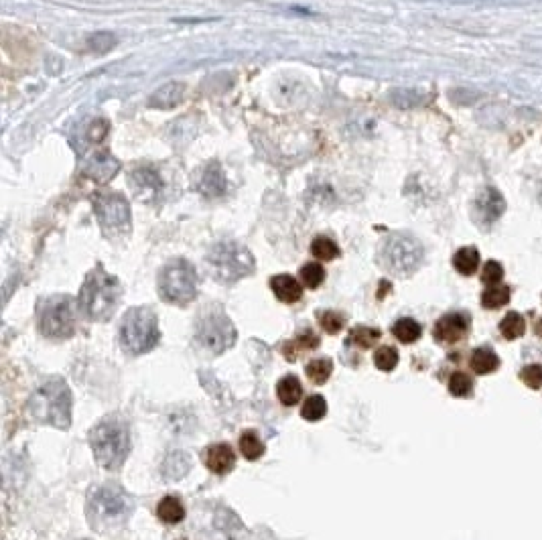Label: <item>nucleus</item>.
<instances>
[{
	"mask_svg": "<svg viewBox=\"0 0 542 540\" xmlns=\"http://www.w3.org/2000/svg\"><path fill=\"white\" fill-rule=\"evenodd\" d=\"M120 301L118 278L108 274L102 267L94 269L83 280L80 291V307L87 319L108 321Z\"/></svg>",
	"mask_w": 542,
	"mask_h": 540,
	"instance_id": "nucleus-1",
	"label": "nucleus"
},
{
	"mask_svg": "<svg viewBox=\"0 0 542 540\" xmlns=\"http://www.w3.org/2000/svg\"><path fill=\"white\" fill-rule=\"evenodd\" d=\"M90 443L96 461L106 469H118L130 453V431L128 425L116 416H108L98 423L90 432Z\"/></svg>",
	"mask_w": 542,
	"mask_h": 540,
	"instance_id": "nucleus-2",
	"label": "nucleus"
},
{
	"mask_svg": "<svg viewBox=\"0 0 542 540\" xmlns=\"http://www.w3.org/2000/svg\"><path fill=\"white\" fill-rule=\"evenodd\" d=\"M31 414L57 429H69L71 425V392L61 378H51L37 388L31 403Z\"/></svg>",
	"mask_w": 542,
	"mask_h": 540,
	"instance_id": "nucleus-3",
	"label": "nucleus"
},
{
	"mask_svg": "<svg viewBox=\"0 0 542 540\" xmlns=\"http://www.w3.org/2000/svg\"><path fill=\"white\" fill-rule=\"evenodd\" d=\"M133 514V500L118 486L94 487L87 496V516L98 528L122 526Z\"/></svg>",
	"mask_w": 542,
	"mask_h": 540,
	"instance_id": "nucleus-4",
	"label": "nucleus"
},
{
	"mask_svg": "<svg viewBox=\"0 0 542 540\" xmlns=\"http://www.w3.org/2000/svg\"><path fill=\"white\" fill-rule=\"evenodd\" d=\"M208 267L214 278L228 285L254 272V256L238 242H217L208 254Z\"/></svg>",
	"mask_w": 542,
	"mask_h": 540,
	"instance_id": "nucleus-5",
	"label": "nucleus"
},
{
	"mask_svg": "<svg viewBox=\"0 0 542 540\" xmlns=\"http://www.w3.org/2000/svg\"><path fill=\"white\" fill-rule=\"evenodd\" d=\"M161 339L159 321L157 315L146 307H135L130 309L120 325V341L124 350L140 355L151 351Z\"/></svg>",
	"mask_w": 542,
	"mask_h": 540,
	"instance_id": "nucleus-6",
	"label": "nucleus"
},
{
	"mask_svg": "<svg viewBox=\"0 0 542 540\" xmlns=\"http://www.w3.org/2000/svg\"><path fill=\"white\" fill-rule=\"evenodd\" d=\"M94 212L102 226V232L110 240H118L128 236L133 217H130V205L128 199L122 193L116 191H104L94 197Z\"/></svg>",
	"mask_w": 542,
	"mask_h": 540,
	"instance_id": "nucleus-7",
	"label": "nucleus"
},
{
	"mask_svg": "<svg viewBox=\"0 0 542 540\" xmlns=\"http://www.w3.org/2000/svg\"><path fill=\"white\" fill-rule=\"evenodd\" d=\"M159 293L167 303L187 305L197 297V272L187 260H171L159 274Z\"/></svg>",
	"mask_w": 542,
	"mask_h": 540,
	"instance_id": "nucleus-8",
	"label": "nucleus"
},
{
	"mask_svg": "<svg viewBox=\"0 0 542 540\" xmlns=\"http://www.w3.org/2000/svg\"><path fill=\"white\" fill-rule=\"evenodd\" d=\"M423 256H425L423 244L408 234L390 236L382 250V260H384L386 269L400 276H408L418 269L423 262Z\"/></svg>",
	"mask_w": 542,
	"mask_h": 540,
	"instance_id": "nucleus-9",
	"label": "nucleus"
},
{
	"mask_svg": "<svg viewBox=\"0 0 542 540\" xmlns=\"http://www.w3.org/2000/svg\"><path fill=\"white\" fill-rule=\"evenodd\" d=\"M76 305L74 301L63 295L47 298L39 313V327L47 337L63 339L76 331Z\"/></svg>",
	"mask_w": 542,
	"mask_h": 540,
	"instance_id": "nucleus-10",
	"label": "nucleus"
},
{
	"mask_svg": "<svg viewBox=\"0 0 542 540\" xmlns=\"http://www.w3.org/2000/svg\"><path fill=\"white\" fill-rule=\"evenodd\" d=\"M197 341L201 348H205L212 353H223L228 348L234 346L236 341V329L234 323L221 315V313H210L205 315L199 325H197V333H195Z\"/></svg>",
	"mask_w": 542,
	"mask_h": 540,
	"instance_id": "nucleus-11",
	"label": "nucleus"
},
{
	"mask_svg": "<svg viewBox=\"0 0 542 540\" xmlns=\"http://www.w3.org/2000/svg\"><path fill=\"white\" fill-rule=\"evenodd\" d=\"M128 185L142 203H157L163 197V179L153 167H136L128 177Z\"/></svg>",
	"mask_w": 542,
	"mask_h": 540,
	"instance_id": "nucleus-12",
	"label": "nucleus"
},
{
	"mask_svg": "<svg viewBox=\"0 0 542 540\" xmlns=\"http://www.w3.org/2000/svg\"><path fill=\"white\" fill-rule=\"evenodd\" d=\"M504 212H506V201L498 189L488 187V189L482 191L473 201V219L482 228H489L491 223H496Z\"/></svg>",
	"mask_w": 542,
	"mask_h": 540,
	"instance_id": "nucleus-13",
	"label": "nucleus"
},
{
	"mask_svg": "<svg viewBox=\"0 0 542 540\" xmlns=\"http://www.w3.org/2000/svg\"><path fill=\"white\" fill-rule=\"evenodd\" d=\"M120 171V161L114 159L110 155L108 151H100V153H94L85 167H83V175L96 183H108L110 179Z\"/></svg>",
	"mask_w": 542,
	"mask_h": 540,
	"instance_id": "nucleus-14",
	"label": "nucleus"
},
{
	"mask_svg": "<svg viewBox=\"0 0 542 540\" xmlns=\"http://www.w3.org/2000/svg\"><path fill=\"white\" fill-rule=\"evenodd\" d=\"M469 329V319L463 313H449L443 315L434 325V339L441 344H457Z\"/></svg>",
	"mask_w": 542,
	"mask_h": 540,
	"instance_id": "nucleus-15",
	"label": "nucleus"
},
{
	"mask_svg": "<svg viewBox=\"0 0 542 540\" xmlns=\"http://www.w3.org/2000/svg\"><path fill=\"white\" fill-rule=\"evenodd\" d=\"M197 189L205 197H221L228 191V179L223 175V169L217 161H210L199 173Z\"/></svg>",
	"mask_w": 542,
	"mask_h": 540,
	"instance_id": "nucleus-16",
	"label": "nucleus"
},
{
	"mask_svg": "<svg viewBox=\"0 0 542 540\" xmlns=\"http://www.w3.org/2000/svg\"><path fill=\"white\" fill-rule=\"evenodd\" d=\"M205 465H208V469H212L217 475H226V473L232 471L234 465H236L234 449H232L228 443L212 445V447L205 451Z\"/></svg>",
	"mask_w": 542,
	"mask_h": 540,
	"instance_id": "nucleus-17",
	"label": "nucleus"
},
{
	"mask_svg": "<svg viewBox=\"0 0 542 540\" xmlns=\"http://www.w3.org/2000/svg\"><path fill=\"white\" fill-rule=\"evenodd\" d=\"M183 92H185V85L179 83V81H169L164 83L163 87H159L151 98H149V106L157 110H171L175 106H179V102L183 100Z\"/></svg>",
	"mask_w": 542,
	"mask_h": 540,
	"instance_id": "nucleus-18",
	"label": "nucleus"
},
{
	"mask_svg": "<svg viewBox=\"0 0 542 540\" xmlns=\"http://www.w3.org/2000/svg\"><path fill=\"white\" fill-rule=\"evenodd\" d=\"M271 289L278 301L282 303H297L303 297V287L298 285L297 278L291 274H276L271 278Z\"/></svg>",
	"mask_w": 542,
	"mask_h": 540,
	"instance_id": "nucleus-19",
	"label": "nucleus"
},
{
	"mask_svg": "<svg viewBox=\"0 0 542 540\" xmlns=\"http://www.w3.org/2000/svg\"><path fill=\"white\" fill-rule=\"evenodd\" d=\"M189 467H191V461L187 453H183V451H171V453L167 455V459H164L161 469H163L167 480L175 482V480L185 478L187 471H189Z\"/></svg>",
	"mask_w": 542,
	"mask_h": 540,
	"instance_id": "nucleus-20",
	"label": "nucleus"
},
{
	"mask_svg": "<svg viewBox=\"0 0 542 540\" xmlns=\"http://www.w3.org/2000/svg\"><path fill=\"white\" fill-rule=\"evenodd\" d=\"M469 366H471V370H473L475 374H482V376H484V374H491V372L498 370L500 357L491 350H488V348H480V350H475L471 353Z\"/></svg>",
	"mask_w": 542,
	"mask_h": 540,
	"instance_id": "nucleus-21",
	"label": "nucleus"
},
{
	"mask_svg": "<svg viewBox=\"0 0 542 540\" xmlns=\"http://www.w3.org/2000/svg\"><path fill=\"white\" fill-rule=\"evenodd\" d=\"M157 516L163 520L164 524H179L185 518L183 502L175 496H167L157 506Z\"/></svg>",
	"mask_w": 542,
	"mask_h": 540,
	"instance_id": "nucleus-22",
	"label": "nucleus"
},
{
	"mask_svg": "<svg viewBox=\"0 0 542 540\" xmlns=\"http://www.w3.org/2000/svg\"><path fill=\"white\" fill-rule=\"evenodd\" d=\"M276 394L285 406H295L303 396V386L297 376H285L276 386Z\"/></svg>",
	"mask_w": 542,
	"mask_h": 540,
	"instance_id": "nucleus-23",
	"label": "nucleus"
},
{
	"mask_svg": "<svg viewBox=\"0 0 542 540\" xmlns=\"http://www.w3.org/2000/svg\"><path fill=\"white\" fill-rule=\"evenodd\" d=\"M315 348H319V337L313 333V331H305V333H300L297 339H293V341H287L285 344V348H282V353H285V357L287 360H295L298 353H303V351L307 350H315Z\"/></svg>",
	"mask_w": 542,
	"mask_h": 540,
	"instance_id": "nucleus-24",
	"label": "nucleus"
},
{
	"mask_svg": "<svg viewBox=\"0 0 542 540\" xmlns=\"http://www.w3.org/2000/svg\"><path fill=\"white\" fill-rule=\"evenodd\" d=\"M453 267L463 276H471L480 267V252L471 246L461 248L459 252H455V256H453Z\"/></svg>",
	"mask_w": 542,
	"mask_h": 540,
	"instance_id": "nucleus-25",
	"label": "nucleus"
},
{
	"mask_svg": "<svg viewBox=\"0 0 542 540\" xmlns=\"http://www.w3.org/2000/svg\"><path fill=\"white\" fill-rule=\"evenodd\" d=\"M392 333H394V337H396L400 344H414V341L421 337L423 327L416 323L414 319H410V317H403V319H398V321L394 323Z\"/></svg>",
	"mask_w": 542,
	"mask_h": 540,
	"instance_id": "nucleus-26",
	"label": "nucleus"
},
{
	"mask_svg": "<svg viewBox=\"0 0 542 540\" xmlns=\"http://www.w3.org/2000/svg\"><path fill=\"white\" fill-rule=\"evenodd\" d=\"M380 335H382L380 329H372V327H364V325H359V327H353L352 331H350L346 344H348V346H357V348L368 350V348H372V346L378 341Z\"/></svg>",
	"mask_w": 542,
	"mask_h": 540,
	"instance_id": "nucleus-27",
	"label": "nucleus"
},
{
	"mask_svg": "<svg viewBox=\"0 0 542 540\" xmlns=\"http://www.w3.org/2000/svg\"><path fill=\"white\" fill-rule=\"evenodd\" d=\"M240 451L248 461H256L264 455V443L258 439V434L254 431H246L240 437Z\"/></svg>",
	"mask_w": 542,
	"mask_h": 540,
	"instance_id": "nucleus-28",
	"label": "nucleus"
},
{
	"mask_svg": "<svg viewBox=\"0 0 542 540\" xmlns=\"http://www.w3.org/2000/svg\"><path fill=\"white\" fill-rule=\"evenodd\" d=\"M305 372H307V376L311 378V382H315V384H325L329 376H331V372H333V362H331L329 357H317V360H313V362L307 364Z\"/></svg>",
	"mask_w": 542,
	"mask_h": 540,
	"instance_id": "nucleus-29",
	"label": "nucleus"
},
{
	"mask_svg": "<svg viewBox=\"0 0 542 540\" xmlns=\"http://www.w3.org/2000/svg\"><path fill=\"white\" fill-rule=\"evenodd\" d=\"M526 331V321L520 313H508L502 323H500V333L506 337V339H518L520 335H524Z\"/></svg>",
	"mask_w": 542,
	"mask_h": 540,
	"instance_id": "nucleus-30",
	"label": "nucleus"
},
{
	"mask_svg": "<svg viewBox=\"0 0 542 540\" xmlns=\"http://www.w3.org/2000/svg\"><path fill=\"white\" fill-rule=\"evenodd\" d=\"M300 414H303V419H305V421H311V423H315V421H321V419H323V416L327 414L325 398H323L321 394H313V396H309V398H307V403L303 405Z\"/></svg>",
	"mask_w": 542,
	"mask_h": 540,
	"instance_id": "nucleus-31",
	"label": "nucleus"
},
{
	"mask_svg": "<svg viewBox=\"0 0 542 540\" xmlns=\"http://www.w3.org/2000/svg\"><path fill=\"white\" fill-rule=\"evenodd\" d=\"M508 301H510V289H508V287H498V285H493V287H489L488 291L482 295V305H484L486 309H500V307L508 305Z\"/></svg>",
	"mask_w": 542,
	"mask_h": 540,
	"instance_id": "nucleus-32",
	"label": "nucleus"
},
{
	"mask_svg": "<svg viewBox=\"0 0 542 540\" xmlns=\"http://www.w3.org/2000/svg\"><path fill=\"white\" fill-rule=\"evenodd\" d=\"M311 252H313V256L315 258H319V260H333V258H337L339 256V248H337V244L333 242V240H329L325 236H319V238H315L313 244H311Z\"/></svg>",
	"mask_w": 542,
	"mask_h": 540,
	"instance_id": "nucleus-33",
	"label": "nucleus"
},
{
	"mask_svg": "<svg viewBox=\"0 0 542 540\" xmlns=\"http://www.w3.org/2000/svg\"><path fill=\"white\" fill-rule=\"evenodd\" d=\"M300 280L305 282V287L309 289H317L321 287V282L325 280V270L317 262H309L300 269Z\"/></svg>",
	"mask_w": 542,
	"mask_h": 540,
	"instance_id": "nucleus-34",
	"label": "nucleus"
},
{
	"mask_svg": "<svg viewBox=\"0 0 542 540\" xmlns=\"http://www.w3.org/2000/svg\"><path fill=\"white\" fill-rule=\"evenodd\" d=\"M374 364H376V368L382 370V372L394 370L396 364H398V351L394 350V348H390V346H382V348H378L376 353H374Z\"/></svg>",
	"mask_w": 542,
	"mask_h": 540,
	"instance_id": "nucleus-35",
	"label": "nucleus"
},
{
	"mask_svg": "<svg viewBox=\"0 0 542 540\" xmlns=\"http://www.w3.org/2000/svg\"><path fill=\"white\" fill-rule=\"evenodd\" d=\"M116 45V37L112 33H94L87 37V47L94 51V53H108L110 49Z\"/></svg>",
	"mask_w": 542,
	"mask_h": 540,
	"instance_id": "nucleus-36",
	"label": "nucleus"
},
{
	"mask_svg": "<svg viewBox=\"0 0 542 540\" xmlns=\"http://www.w3.org/2000/svg\"><path fill=\"white\" fill-rule=\"evenodd\" d=\"M471 390H473V380L469 378L467 374H463V372H455L451 378H449V392L453 394V396H469L471 394Z\"/></svg>",
	"mask_w": 542,
	"mask_h": 540,
	"instance_id": "nucleus-37",
	"label": "nucleus"
},
{
	"mask_svg": "<svg viewBox=\"0 0 542 540\" xmlns=\"http://www.w3.org/2000/svg\"><path fill=\"white\" fill-rule=\"evenodd\" d=\"M319 323L321 327L325 329L327 333H337L339 329H344V325H346V317L344 315H339L337 311H323V313H319Z\"/></svg>",
	"mask_w": 542,
	"mask_h": 540,
	"instance_id": "nucleus-38",
	"label": "nucleus"
},
{
	"mask_svg": "<svg viewBox=\"0 0 542 540\" xmlns=\"http://www.w3.org/2000/svg\"><path fill=\"white\" fill-rule=\"evenodd\" d=\"M502 278H504V269H502V264L496 262V260L486 262V267H484V270H482V280H484L486 285H489V287H493V285H498Z\"/></svg>",
	"mask_w": 542,
	"mask_h": 540,
	"instance_id": "nucleus-39",
	"label": "nucleus"
},
{
	"mask_svg": "<svg viewBox=\"0 0 542 540\" xmlns=\"http://www.w3.org/2000/svg\"><path fill=\"white\" fill-rule=\"evenodd\" d=\"M520 380H522L526 386H530V388L539 390V388L542 386V368L541 366H536V364H532V366H526V368L520 372Z\"/></svg>",
	"mask_w": 542,
	"mask_h": 540,
	"instance_id": "nucleus-40",
	"label": "nucleus"
},
{
	"mask_svg": "<svg viewBox=\"0 0 542 540\" xmlns=\"http://www.w3.org/2000/svg\"><path fill=\"white\" fill-rule=\"evenodd\" d=\"M106 135H108V122L106 120H94L87 128V136H90L92 142H102Z\"/></svg>",
	"mask_w": 542,
	"mask_h": 540,
	"instance_id": "nucleus-41",
	"label": "nucleus"
},
{
	"mask_svg": "<svg viewBox=\"0 0 542 540\" xmlns=\"http://www.w3.org/2000/svg\"><path fill=\"white\" fill-rule=\"evenodd\" d=\"M536 335H539V337H542V319H539V321H536Z\"/></svg>",
	"mask_w": 542,
	"mask_h": 540,
	"instance_id": "nucleus-42",
	"label": "nucleus"
}]
</instances>
